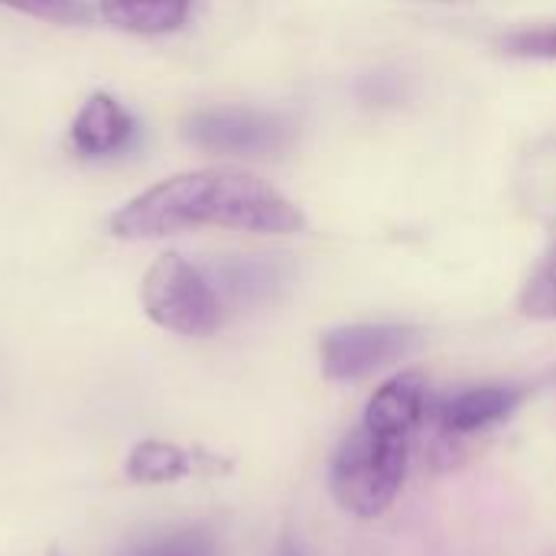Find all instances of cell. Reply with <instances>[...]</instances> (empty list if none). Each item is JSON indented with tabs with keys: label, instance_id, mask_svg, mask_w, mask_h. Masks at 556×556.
I'll return each mask as SVG.
<instances>
[{
	"label": "cell",
	"instance_id": "8992f818",
	"mask_svg": "<svg viewBox=\"0 0 556 556\" xmlns=\"http://www.w3.org/2000/svg\"><path fill=\"white\" fill-rule=\"evenodd\" d=\"M525 401V388L515 384H479L456 391L437 404H430L427 420L437 430L440 443H456L476 433H485L505 424Z\"/></svg>",
	"mask_w": 556,
	"mask_h": 556
},
{
	"label": "cell",
	"instance_id": "5bb4252c",
	"mask_svg": "<svg viewBox=\"0 0 556 556\" xmlns=\"http://www.w3.org/2000/svg\"><path fill=\"white\" fill-rule=\"evenodd\" d=\"M521 309L531 319H556V254H551L525 283Z\"/></svg>",
	"mask_w": 556,
	"mask_h": 556
},
{
	"label": "cell",
	"instance_id": "2e32d148",
	"mask_svg": "<svg viewBox=\"0 0 556 556\" xmlns=\"http://www.w3.org/2000/svg\"><path fill=\"white\" fill-rule=\"evenodd\" d=\"M52 556H59V554H52Z\"/></svg>",
	"mask_w": 556,
	"mask_h": 556
},
{
	"label": "cell",
	"instance_id": "6da1fadb",
	"mask_svg": "<svg viewBox=\"0 0 556 556\" xmlns=\"http://www.w3.org/2000/svg\"><path fill=\"white\" fill-rule=\"evenodd\" d=\"M108 228L111 235L127 241L169 238L195 228H228L248 235H296L306 228V218L270 182L244 169L208 166V169L169 176L143 189L111 215Z\"/></svg>",
	"mask_w": 556,
	"mask_h": 556
},
{
	"label": "cell",
	"instance_id": "9a60e30c",
	"mask_svg": "<svg viewBox=\"0 0 556 556\" xmlns=\"http://www.w3.org/2000/svg\"><path fill=\"white\" fill-rule=\"evenodd\" d=\"M505 49L515 55H538V59H556V26L541 29H521L505 39Z\"/></svg>",
	"mask_w": 556,
	"mask_h": 556
},
{
	"label": "cell",
	"instance_id": "8fae6325",
	"mask_svg": "<svg viewBox=\"0 0 556 556\" xmlns=\"http://www.w3.org/2000/svg\"><path fill=\"white\" fill-rule=\"evenodd\" d=\"M199 456H192L189 450L166 443V440H140L127 463L124 472L127 479H134L137 485H166V482H179L186 476H192Z\"/></svg>",
	"mask_w": 556,
	"mask_h": 556
},
{
	"label": "cell",
	"instance_id": "30bf717a",
	"mask_svg": "<svg viewBox=\"0 0 556 556\" xmlns=\"http://www.w3.org/2000/svg\"><path fill=\"white\" fill-rule=\"evenodd\" d=\"M192 0H98L104 23L137 36H166L189 20Z\"/></svg>",
	"mask_w": 556,
	"mask_h": 556
},
{
	"label": "cell",
	"instance_id": "5b68a950",
	"mask_svg": "<svg viewBox=\"0 0 556 556\" xmlns=\"http://www.w3.org/2000/svg\"><path fill=\"white\" fill-rule=\"evenodd\" d=\"M420 345V332L401 323L339 326L323 336L319 362L329 381H362L407 358Z\"/></svg>",
	"mask_w": 556,
	"mask_h": 556
},
{
	"label": "cell",
	"instance_id": "ba28073f",
	"mask_svg": "<svg viewBox=\"0 0 556 556\" xmlns=\"http://www.w3.org/2000/svg\"><path fill=\"white\" fill-rule=\"evenodd\" d=\"M215 293L222 296L225 309H248L274 300L290 277V267L280 257H215L205 267Z\"/></svg>",
	"mask_w": 556,
	"mask_h": 556
},
{
	"label": "cell",
	"instance_id": "4fadbf2b",
	"mask_svg": "<svg viewBox=\"0 0 556 556\" xmlns=\"http://www.w3.org/2000/svg\"><path fill=\"white\" fill-rule=\"evenodd\" d=\"M3 7L26 13L42 23H59V26H88L94 20L91 7L85 0H0Z\"/></svg>",
	"mask_w": 556,
	"mask_h": 556
},
{
	"label": "cell",
	"instance_id": "52a82bcc",
	"mask_svg": "<svg viewBox=\"0 0 556 556\" xmlns=\"http://www.w3.org/2000/svg\"><path fill=\"white\" fill-rule=\"evenodd\" d=\"M137 134L140 130L130 111H124L121 101H114L111 94L94 91L75 114L68 140L81 160H114L134 150Z\"/></svg>",
	"mask_w": 556,
	"mask_h": 556
},
{
	"label": "cell",
	"instance_id": "3957f363",
	"mask_svg": "<svg viewBox=\"0 0 556 556\" xmlns=\"http://www.w3.org/2000/svg\"><path fill=\"white\" fill-rule=\"evenodd\" d=\"M140 300L150 323L182 339H208L225 323V303L212 280L179 254H163L150 264Z\"/></svg>",
	"mask_w": 556,
	"mask_h": 556
},
{
	"label": "cell",
	"instance_id": "7c38bea8",
	"mask_svg": "<svg viewBox=\"0 0 556 556\" xmlns=\"http://www.w3.org/2000/svg\"><path fill=\"white\" fill-rule=\"evenodd\" d=\"M121 556H218L215 538L199 525L163 528L147 538H137Z\"/></svg>",
	"mask_w": 556,
	"mask_h": 556
},
{
	"label": "cell",
	"instance_id": "277c9868",
	"mask_svg": "<svg viewBox=\"0 0 556 556\" xmlns=\"http://www.w3.org/2000/svg\"><path fill=\"white\" fill-rule=\"evenodd\" d=\"M182 134L192 147L218 156H277L293 143V124L280 114L218 104L192 111L182 124Z\"/></svg>",
	"mask_w": 556,
	"mask_h": 556
},
{
	"label": "cell",
	"instance_id": "9c48e42d",
	"mask_svg": "<svg viewBox=\"0 0 556 556\" xmlns=\"http://www.w3.org/2000/svg\"><path fill=\"white\" fill-rule=\"evenodd\" d=\"M430 397H427V381L420 371H404L391 381H384L375 397L365 407V424L417 437L427 424Z\"/></svg>",
	"mask_w": 556,
	"mask_h": 556
},
{
	"label": "cell",
	"instance_id": "7a4b0ae2",
	"mask_svg": "<svg viewBox=\"0 0 556 556\" xmlns=\"http://www.w3.org/2000/svg\"><path fill=\"white\" fill-rule=\"evenodd\" d=\"M414 437L358 424L336 450L329 466L332 498L358 518H378L397 498Z\"/></svg>",
	"mask_w": 556,
	"mask_h": 556
}]
</instances>
